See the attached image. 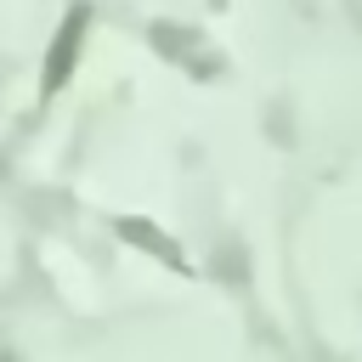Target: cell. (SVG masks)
Listing matches in <instances>:
<instances>
[{
    "mask_svg": "<svg viewBox=\"0 0 362 362\" xmlns=\"http://www.w3.org/2000/svg\"><path fill=\"white\" fill-rule=\"evenodd\" d=\"M79 28H85V11L62 28V40H57V62H51V74H45V85H57L62 74H68V62H74V40H79Z\"/></svg>",
    "mask_w": 362,
    "mask_h": 362,
    "instance_id": "6da1fadb",
    "label": "cell"
}]
</instances>
